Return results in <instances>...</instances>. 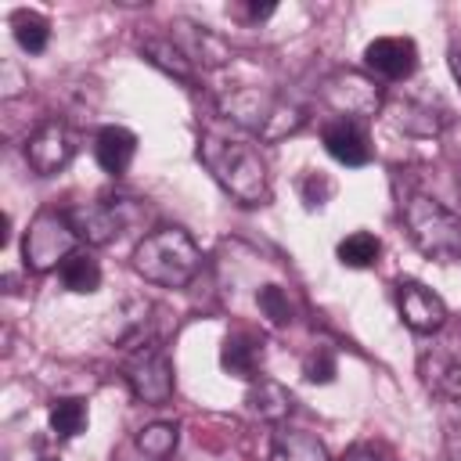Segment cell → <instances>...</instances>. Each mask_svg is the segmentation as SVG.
Here are the masks:
<instances>
[{
    "label": "cell",
    "instance_id": "cell-12",
    "mask_svg": "<svg viewBox=\"0 0 461 461\" xmlns=\"http://www.w3.org/2000/svg\"><path fill=\"white\" fill-rule=\"evenodd\" d=\"M173 32V43L187 54V61L198 68H220V65H227L230 61V47H227V40L216 32V29H209V25H198V22H187V18H180V22H173L169 25Z\"/></svg>",
    "mask_w": 461,
    "mask_h": 461
},
{
    "label": "cell",
    "instance_id": "cell-17",
    "mask_svg": "<svg viewBox=\"0 0 461 461\" xmlns=\"http://www.w3.org/2000/svg\"><path fill=\"white\" fill-rule=\"evenodd\" d=\"M270 461H331L324 443L306 429H277L270 443Z\"/></svg>",
    "mask_w": 461,
    "mask_h": 461
},
{
    "label": "cell",
    "instance_id": "cell-29",
    "mask_svg": "<svg viewBox=\"0 0 461 461\" xmlns=\"http://www.w3.org/2000/svg\"><path fill=\"white\" fill-rule=\"evenodd\" d=\"M43 461H50V457H43Z\"/></svg>",
    "mask_w": 461,
    "mask_h": 461
},
{
    "label": "cell",
    "instance_id": "cell-14",
    "mask_svg": "<svg viewBox=\"0 0 461 461\" xmlns=\"http://www.w3.org/2000/svg\"><path fill=\"white\" fill-rule=\"evenodd\" d=\"M223 367L238 378H259V364H263V339L249 328H238L223 339V353H220Z\"/></svg>",
    "mask_w": 461,
    "mask_h": 461
},
{
    "label": "cell",
    "instance_id": "cell-18",
    "mask_svg": "<svg viewBox=\"0 0 461 461\" xmlns=\"http://www.w3.org/2000/svg\"><path fill=\"white\" fill-rule=\"evenodd\" d=\"M140 54H144L155 68H162L166 76H173V79H180V83H194V65H191L187 54L173 43V36H144V40H140Z\"/></svg>",
    "mask_w": 461,
    "mask_h": 461
},
{
    "label": "cell",
    "instance_id": "cell-5",
    "mask_svg": "<svg viewBox=\"0 0 461 461\" xmlns=\"http://www.w3.org/2000/svg\"><path fill=\"white\" fill-rule=\"evenodd\" d=\"M76 227L68 220V212H58V209H40L29 227H25V238H22V259H25V270L32 274H47L54 267H61L72 252H76Z\"/></svg>",
    "mask_w": 461,
    "mask_h": 461
},
{
    "label": "cell",
    "instance_id": "cell-15",
    "mask_svg": "<svg viewBox=\"0 0 461 461\" xmlns=\"http://www.w3.org/2000/svg\"><path fill=\"white\" fill-rule=\"evenodd\" d=\"M94 155H97V166L112 176H122L137 155V137L126 130V126H104L97 133V144H94Z\"/></svg>",
    "mask_w": 461,
    "mask_h": 461
},
{
    "label": "cell",
    "instance_id": "cell-13",
    "mask_svg": "<svg viewBox=\"0 0 461 461\" xmlns=\"http://www.w3.org/2000/svg\"><path fill=\"white\" fill-rule=\"evenodd\" d=\"M321 140L328 155L342 166H367L371 162V140L360 119H328L321 130Z\"/></svg>",
    "mask_w": 461,
    "mask_h": 461
},
{
    "label": "cell",
    "instance_id": "cell-22",
    "mask_svg": "<svg viewBox=\"0 0 461 461\" xmlns=\"http://www.w3.org/2000/svg\"><path fill=\"white\" fill-rule=\"evenodd\" d=\"M382 256V241L371 234V230H353L339 241V263L342 267H353V270H364V267H375Z\"/></svg>",
    "mask_w": 461,
    "mask_h": 461
},
{
    "label": "cell",
    "instance_id": "cell-2",
    "mask_svg": "<svg viewBox=\"0 0 461 461\" xmlns=\"http://www.w3.org/2000/svg\"><path fill=\"white\" fill-rule=\"evenodd\" d=\"M133 270L162 288H187L202 270V249L184 227H158L133 249Z\"/></svg>",
    "mask_w": 461,
    "mask_h": 461
},
{
    "label": "cell",
    "instance_id": "cell-24",
    "mask_svg": "<svg viewBox=\"0 0 461 461\" xmlns=\"http://www.w3.org/2000/svg\"><path fill=\"white\" fill-rule=\"evenodd\" d=\"M180 443V429L173 421H151L137 432V450L155 457V461H166Z\"/></svg>",
    "mask_w": 461,
    "mask_h": 461
},
{
    "label": "cell",
    "instance_id": "cell-1",
    "mask_svg": "<svg viewBox=\"0 0 461 461\" xmlns=\"http://www.w3.org/2000/svg\"><path fill=\"white\" fill-rule=\"evenodd\" d=\"M198 158L212 173V180L241 205H263L270 202V176L267 162L256 151V144L241 133L209 126L198 137Z\"/></svg>",
    "mask_w": 461,
    "mask_h": 461
},
{
    "label": "cell",
    "instance_id": "cell-25",
    "mask_svg": "<svg viewBox=\"0 0 461 461\" xmlns=\"http://www.w3.org/2000/svg\"><path fill=\"white\" fill-rule=\"evenodd\" d=\"M256 306H259V313L274 324V328H285V324H292V295H288V288L285 285H263L259 292H256Z\"/></svg>",
    "mask_w": 461,
    "mask_h": 461
},
{
    "label": "cell",
    "instance_id": "cell-20",
    "mask_svg": "<svg viewBox=\"0 0 461 461\" xmlns=\"http://www.w3.org/2000/svg\"><path fill=\"white\" fill-rule=\"evenodd\" d=\"M58 274H61V281H65L68 292L90 295V292L101 288V267H97V259L86 256V252H72V256L58 267Z\"/></svg>",
    "mask_w": 461,
    "mask_h": 461
},
{
    "label": "cell",
    "instance_id": "cell-6",
    "mask_svg": "<svg viewBox=\"0 0 461 461\" xmlns=\"http://www.w3.org/2000/svg\"><path fill=\"white\" fill-rule=\"evenodd\" d=\"M122 375H126L130 393L151 407H158L173 396V360L158 342L133 346V353L122 364Z\"/></svg>",
    "mask_w": 461,
    "mask_h": 461
},
{
    "label": "cell",
    "instance_id": "cell-11",
    "mask_svg": "<svg viewBox=\"0 0 461 461\" xmlns=\"http://www.w3.org/2000/svg\"><path fill=\"white\" fill-rule=\"evenodd\" d=\"M364 65L371 76L378 79H389V83H400V79H411L414 68H418V47L414 40L407 36H378L364 47Z\"/></svg>",
    "mask_w": 461,
    "mask_h": 461
},
{
    "label": "cell",
    "instance_id": "cell-21",
    "mask_svg": "<svg viewBox=\"0 0 461 461\" xmlns=\"http://www.w3.org/2000/svg\"><path fill=\"white\" fill-rule=\"evenodd\" d=\"M11 29H14L18 47L29 50V54H40L47 47V40H50V22L40 11H29V7H18L11 14Z\"/></svg>",
    "mask_w": 461,
    "mask_h": 461
},
{
    "label": "cell",
    "instance_id": "cell-26",
    "mask_svg": "<svg viewBox=\"0 0 461 461\" xmlns=\"http://www.w3.org/2000/svg\"><path fill=\"white\" fill-rule=\"evenodd\" d=\"M303 371H306L310 382H331V375H335V360H331L328 349H317V357H306Z\"/></svg>",
    "mask_w": 461,
    "mask_h": 461
},
{
    "label": "cell",
    "instance_id": "cell-28",
    "mask_svg": "<svg viewBox=\"0 0 461 461\" xmlns=\"http://www.w3.org/2000/svg\"><path fill=\"white\" fill-rule=\"evenodd\" d=\"M339 461H378V454H375V450H364V447H353V450H346Z\"/></svg>",
    "mask_w": 461,
    "mask_h": 461
},
{
    "label": "cell",
    "instance_id": "cell-9",
    "mask_svg": "<svg viewBox=\"0 0 461 461\" xmlns=\"http://www.w3.org/2000/svg\"><path fill=\"white\" fill-rule=\"evenodd\" d=\"M68 220L76 227L79 238H86L90 245H108L115 241L126 223H130V212H126V202L122 198H97V202H86V205H76L68 209Z\"/></svg>",
    "mask_w": 461,
    "mask_h": 461
},
{
    "label": "cell",
    "instance_id": "cell-27",
    "mask_svg": "<svg viewBox=\"0 0 461 461\" xmlns=\"http://www.w3.org/2000/svg\"><path fill=\"white\" fill-rule=\"evenodd\" d=\"M447 58H450V72H454V79L461 83V40H454V43H450Z\"/></svg>",
    "mask_w": 461,
    "mask_h": 461
},
{
    "label": "cell",
    "instance_id": "cell-16",
    "mask_svg": "<svg viewBox=\"0 0 461 461\" xmlns=\"http://www.w3.org/2000/svg\"><path fill=\"white\" fill-rule=\"evenodd\" d=\"M245 407L263 421H285L292 411V393L274 378H252L245 393Z\"/></svg>",
    "mask_w": 461,
    "mask_h": 461
},
{
    "label": "cell",
    "instance_id": "cell-10",
    "mask_svg": "<svg viewBox=\"0 0 461 461\" xmlns=\"http://www.w3.org/2000/svg\"><path fill=\"white\" fill-rule=\"evenodd\" d=\"M396 310L403 324L418 335H432L447 324V303L421 281H400L396 285Z\"/></svg>",
    "mask_w": 461,
    "mask_h": 461
},
{
    "label": "cell",
    "instance_id": "cell-8",
    "mask_svg": "<svg viewBox=\"0 0 461 461\" xmlns=\"http://www.w3.org/2000/svg\"><path fill=\"white\" fill-rule=\"evenodd\" d=\"M76 148H79L76 133L61 119H47L25 137V162L36 176H54L76 158Z\"/></svg>",
    "mask_w": 461,
    "mask_h": 461
},
{
    "label": "cell",
    "instance_id": "cell-4",
    "mask_svg": "<svg viewBox=\"0 0 461 461\" xmlns=\"http://www.w3.org/2000/svg\"><path fill=\"white\" fill-rule=\"evenodd\" d=\"M403 223H407L411 241L425 256H432L439 263L461 259V216L454 209H447L439 198L414 191L403 202Z\"/></svg>",
    "mask_w": 461,
    "mask_h": 461
},
{
    "label": "cell",
    "instance_id": "cell-3",
    "mask_svg": "<svg viewBox=\"0 0 461 461\" xmlns=\"http://www.w3.org/2000/svg\"><path fill=\"white\" fill-rule=\"evenodd\" d=\"M220 112L230 126L259 137V140H277L285 133H295L303 126V112L292 108L288 101L274 97L270 90L259 86H234L220 97Z\"/></svg>",
    "mask_w": 461,
    "mask_h": 461
},
{
    "label": "cell",
    "instance_id": "cell-19",
    "mask_svg": "<svg viewBox=\"0 0 461 461\" xmlns=\"http://www.w3.org/2000/svg\"><path fill=\"white\" fill-rule=\"evenodd\" d=\"M425 382L436 389V393H443V396H450L454 403H461V357L447 346V349H436L432 357H425Z\"/></svg>",
    "mask_w": 461,
    "mask_h": 461
},
{
    "label": "cell",
    "instance_id": "cell-7",
    "mask_svg": "<svg viewBox=\"0 0 461 461\" xmlns=\"http://www.w3.org/2000/svg\"><path fill=\"white\" fill-rule=\"evenodd\" d=\"M321 97L335 108V119H367L382 108V86L364 72H335L324 79Z\"/></svg>",
    "mask_w": 461,
    "mask_h": 461
},
{
    "label": "cell",
    "instance_id": "cell-23",
    "mask_svg": "<svg viewBox=\"0 0 461 461\" xmlns=\"http://www.w3.org/2000/svg\"><path fill=\"white\" fill-rule=\"evenodd\" d=\"M47 418H50L54 436L72 439V436H79V432L86 429V421H90L86 400H79V396H61V400L50 403V414H47Z\"/></svg>",
    "mask_w": 461,
    "mask_h": 461
}]
</instances>
